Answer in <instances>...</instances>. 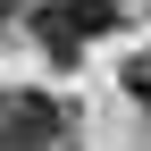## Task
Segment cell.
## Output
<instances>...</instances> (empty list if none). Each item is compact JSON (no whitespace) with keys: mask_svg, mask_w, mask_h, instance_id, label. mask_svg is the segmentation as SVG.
<instances>
[{"mask_svg":"<svg viewBox=\"0 0 151 151\" xmlns=\"http://www.w3.org/2000/svg\"><path fill=\"white\" fill-rule=\"evenodd\" d=\"M109 25H118V0H42L34 9V34H42V50L59 67H76V50L92 34H109Z\"/></svg>","mask_w":151,"mask_h":151,"instance_id":"cell-1","label":"cell"},{"mask_svg":"<svg viewBox=\"0 0 151 151\" xmlns=\"http://www.w3.org/2000/svg\"><path fill=\"white\" fill-rule=\"evenodd\" d=\"M0 126H9V134H25V143H59L67 134V109L50 101V92H0Z\"/></svg>","mask_w":151,"mask_h":151,"instance_id":"cell-2","label":"cell"},{"mask_svg":"<svg viewBox=\"0 0 151 151\" xmlns=\"http://www.w3.org/2000/svg\"><path fill=\"white\" fill-rule=\"evenodd\" d=\"M126 92H134V101L151 109V50H143V59H126Z\"/></svg>","mask_w":151,"mask_h":151,"instance_id":"cell-3","label":"cell"},{"mask_svg":"<svg viewBox=\"0 0 151 151\" xmlns=\"http://www.w3.org/2000/svg\"><path fill=\"white\" fill-rule=\"evenodd\" d=\"M17 9H25V0H0V17H17Z\"/></svg>","mask_w":151,"mask_h":151,"instance_id":"cell-4","label":"cell"}]
</instances>
